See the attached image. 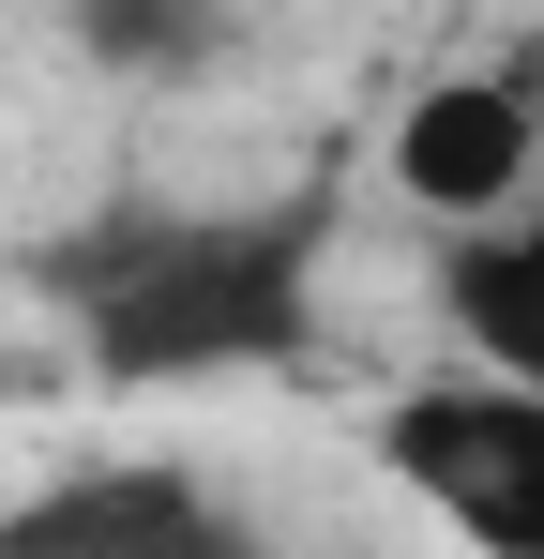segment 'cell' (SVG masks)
<instances>
[{
  "label": "cell",
  "instance_id": "277c9868",
  "mask_svg": "<svg viewBox=\"0 0 544 559\" xmlns=\"http://www.w3.org/2000/svg\"><path fill=\"white\" fill-rule=\"evenodd\" d=\"M0 559H258V530L181 454H91L0 499Z\"/></svg>",
  "mask_w": 544,
  "mask_h": 559
},
{
  "label": "cell",
  "instance_id": "5b68a950",
  "mask_svg": "<svg viewBox=\"0 0 544 559\" xmlns=\"http://www.w3.org/2000/svg\"><path fill=\"white\" fill-rule=\"evenodd\" d=\"M439 318L484 378H530L544 393V197H515L499 227H453L439 242Z\"/></svg>",
  "mask_w": 544,
  "mask_h": 559
},
{
  "label": "cell",
  "instance_id": "6da1fadb",
  "mask_svg": "<svg viewBox=\"0 0 544 559\" xmlns=\"http://www.w3.org/2000/svg\"><path fill=\"white\" fill-rule=\"evenodd\" d=\"M318 273H333V197H106L61 242H31V302L121 393L303 364Z\"/></svg>",
  "mask_w": 544,
  "mask_h": 559
},
{
  "label": "cell",
  "instance_id": "8992f818",
  "mask_svg": "<svg viewBox=\"0 0 544 559\" xmlns=\"http://www.w3.org/2000/svg\"><path fill=\"white\" fill-rule=\"evenodd\" d=\"M76 46L106 61V76L181 92V76H212V61H227V15H212V0H76Z\"/></svg>",
  "mask_w": 544,
  "mask_h": 559
},
{
  "label": "cell",
  "instance_id": "3957f363",
  "mask_svg": "<svg viewBox=\"0 0 544 559\" xmlns=\"http://www.w3.org/2000/svg\"><path fill=\"white\" fill-rule=\"evenodd\" d=\"M393 197L439 227H499L515 197H544V46H499L393 106Z\"/></svg>",
  "mask_w": 544,
  "mask_h": 559
},
{
  "label": "cell",
  "instance_id": "7a4b0ae2",
  "mask_svg": "<svg viewBox=\"0 0 544 559\" xmlns=\"http://www.w3.org/2000/svg\"><path fill=\"white\" fill-rule=\"evenodd\" d=\"M378 468L439 514L469 559H544V393L530 378L439 364L378 408Z\"/></svg>",
  "mask_w": 544,
  "mask_h": 559
}]
</instances>
